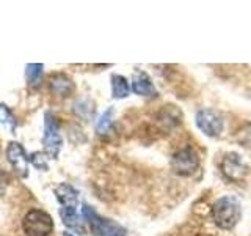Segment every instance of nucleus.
Returning a JSON list of instances; mask_svg holds the SVG:
<instances>
[{"mask_svg": "<svg viewBox=\"0 0 251 236\" xmlns=\"http://www.w3.org/2000/svg\"><path fill=\"white\" fill-rule=\"evenodd\" d=\"M170 170L177 177H192L200 169L201 157L192 144H182L176 147L170 154Z\"/></svg>", "mask_w": 251, "mask_h": 236, "instance_id": "f03ea898", "label": "nucleus"}, {"mask_svg": "<svg viewBox=\"0 0 251 236\" xmlns=\"http://www.w3.org/2000/svg\"><path fill=\"white\" fill-rule=\"evenodd\" d=\"M6 187H8V177L5 172L0 170V195H3L6 192Z\"/></svg>", "mask_w": 251, "mask_h": 236, "instance_id": "6ab92c4d", "label": "nucleus"}, {"mask_svg": "<svg viewBox=\"0 0 251 236\" xmlns=\"http://www.w3.org/2000/svg\"><path fill=\"white\" fill-rule=\"evenodd\" d=\"M50 90L61 98H68L74 93V82L63 73H55L50 76Z\"/></svg>", "mask_w": 251, "mask_h": 236, "instance_id": "9b49d317", "label": "nucleus"}, {"mask_svg": "<svg viewBox=\"0 0 251 236\" xmlns=\"http://www.w3.org/2000/svg\"><path fill=\"white\" fill-rule=\"evenodd\" d=\"M209 216L212 224L218 230L229 232L239 224L242 217V205L235 195H223L215 200L209 209Z\"/></svg>", "mask_w": 251, "mask_h": 236, "instance_id": "f257e3e1", "label": "nucleus"}, {"mask_svg": "<svg viewBox=\"0 0 251 236\" xmlns=\"http://www.w3.org/2000/svg\"><path fill=\"white\" fill-rule=\"evenodd\" d=\"M47 157H44L43 153H33L30 156V162L35 165L36 169H41V170H47V162H46Z\"/></svg>", "mask_w": 251, "mask_h": 236, "instance_id": "a211bd4d", "label": "nucleus"}, {"mask_svg": "<svg viewBox=\"0 0 251 236\" xmlns=\"http://www.w3.org/2000/svg\"><path fill=\"white\" fill-rule=\"evenodd\" d=\"M60 217L63 220V224H65L68 228H71V230H74V232L80 233V235L85 233L83 222H82V219L78 217L75 208H63L61 206L60 208Z\"/></svg>", "mask_w": 251, "mask_h": 236, "instance_id": "ddd939ff", "label": "nucleus"}, {"mask_svg": "<svg viewBox=\"0 0 251 236\" xmlns=\"http://www.w3.org/2000/svg\"><path fill=\"white\" fill-rule=\"evenodd\" d=\"M65 236H74V235H71V233H65Z\"/></svg>", "mask_w": 251, "mask_h": 236, "instance_id": "aec40b11", "label": "nucleus"}, {"mask_svg": "<svg viewBox=\"0 0 251 236\" xmlns=\"http://www.w3.org/2000/svg\"><path fill=\"white\" fill-rule=\"evenodd\" d=\"M132 90L135 91L140 96H146V98H152L157 96V90L145 71H137L132 77Z\"/></svg>", "mask_w": 251, "mask_h": 236, "instance_id": "9d476101", "label": "nucleus"}, {"mask_svg": "<svg viewBox=\"0 0 251 236\" xmlns=\"http://www.w3.org/2000/svg\"><path fill=\"white\" fill-rule=\"evenodd\" d=\"M55 195H57V199L63 208H77L78 192L71 184L61 183L60 186H57L55 187Z\"/></svg>", "mask_w": 251, "mask_h": 236, "instance_id": "f8f14e48", "label": "nucleus"}, {"mask_svg": "<svg viewBox=\"0 0 251 236\" xmlns=\"http://www.w3.org/2000/svg\"><path fill=\"white\" fill-rule=\"evenodd\" d=\"M113 115H115V110L113 107L107 109L104 114L100 115V118L96 123V132L99 136H107V134L112 131V126H113Z\"/></svg>", "mask_w": 251, "mask_h": 236, "instance_id": "2eb2a0df", "label": "nucleus"}, {"mask_svg": "<svg viewBox=\"0 0 251 236\" xmlns=\"http://www.w3.org/2000/svg\"><path fill=\"white\" fill-rule=\"evenodd\" d=\"M0 123H2L3 126H6L8 129H11V132L16 129V126H18L14 115L11 114V110L8 109L5 104H0Z\"/></svg>", "mask_w": 251, "mask_h": 236, "instance_id": "f3484780", "label": "nucleus"}, {"mask_svg": "<svg viewBox=\"0 0 251 236\" xmlns=\"http://www.w3.org/2000/svg\"><path fill=\"white\" fill-rule=\"evenodd\" d=\"M43 145L46 154L57 159V156L60 153V149L63 147V139L60 136V128L58 121L52 114H46V121H44V137H43Z\"/></svg>", "mask_w": 251, "mask_h": 236, "instance_id": "39448f33", "label": "nucleus"}, {"mask_svg": "<svg viewBox=\"0 0 251 236\" xmlns=\"http://www.w3.org/2000/svg\"><path fill=\"white\" fill-rule=\"evenodd\" d=\"M43 65L41 63H30V65L25 66V77H27V81L31 87H35V85H39L43 81Z\"/></svg>", "mask_w": 251, "mask_h": 236, "instance_id": "dca6fc26", "label": "nucleus"}, {"mask_svg": "<svg viewBox=\"0 0 251 236\" xmlns=\"http://www.w3.org/2000/svg\"><path fill=\"white\" fill-rule=\"evenodd\" d=\"M22 230L27 236H49L53 230V220L43 209H31L22 220Z\"/></svg>", "mask_w": 251, "mask_h": 236, "instance_id": "7ed1b4c3", "label": "nucleus"}, {"mask_svg": "<svg viewBox=\"0 0 251 236\" xmlns=\"http://www.w3.org/2000/svg\"><path fill=\"white\" fill-rule=\"evenodd\" d=\"M6 157H8V162L11 164L13 170L18 173L21 178L28 177L30 157L27 156L25 149L22 148L21 144H18V142H10L6 147Z\"/></svg>", "mask_w": 251, "mask_h": 236, "instance_id": "1a4fd4ad", "label": "nucleus"}, {"mask_svg": "<svg viewBox=\"0 0 251 236\" xmlns=\"http://www.w3.org/2000/svg\"><path fill=\"white\" fill-rule=\"evenodd\" d=\"M82 214L88 220L91 232L96 236H124L126 235V230L121 225H118L116 222H113V220H110V219L100 217L90 205H83Z\"/></svg>", "mask_w": 251, "mask_h": 236, "instance_id": "20e7f679", "label": "nucleus"}, {"mask_svg": "<svg viewBox=\"0 0 251 236\" xmlns=\"http://www.w3.org/2000/svg\"><path fill=\"white\" fill-rule=\"evenodd\" d=\"M196 126L201 132H204L209 137H220L225 129V121L220 114H217L212 109H201L195 117Z\"/></svg>", "mask_w": 251, "mask_h": 236, "instance_id": "0eeeda50", "label": "nucleus"}, {"mask_svg": "<svg viewBox=\"0 0 251 236\" xmlns=\"http://www.w3.org/2000/svg\"><path fill=\"white\" fill-rule=\"evenodd\" d=\"M214 224H209L207 217H200L188 220L184 225L177 227L176 230L170 232L168 236H220L214 228Z\"/></svg>", "mask_w": 251, "mask_h": 236, "instance_id": "6e6552de", "label": "nucleus"}, {"mask_svg": "<svg viewBox=\"0 0 251 236\" xmlns=\"http://www.w3.org/2000/svg\"><path fill=\"white\" fill-rule=\"evenodd\" d=\"M220 169H222L223 175L234 183H240L250 173L248 164L237 153H226L222 159V164H220Z\"/></svg>", "mask_w": 251, "mask_h": 236, "instance_id": "423d86ee", "label": "nucleus"}, {"mask_svg": "<svg viewBox=\"0 0 251 236\" xmlns=\"http://www.w3.org/2000/svg\"><path fill=\"white\" fill-rule=\"evenodd\" d=\"M130 93V85L129 81L124 76L113 74L112 76V94L116 99H123L126 96H129Z\"/></svg>", "mask_w": 251, "mask_h": 236, "instance_id": "4468645a", "label": "nucleus"}]
</instances>
